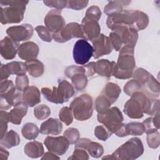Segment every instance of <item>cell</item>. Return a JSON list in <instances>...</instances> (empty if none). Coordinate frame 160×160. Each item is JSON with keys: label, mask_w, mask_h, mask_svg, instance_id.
Here are the masks:
<instances>
[{"label": "cell", "mask_w": 160, "mask_h": 160, "mask_svg": "<svg viewBox=\"0 0 160 160\" xmlns=\"http://www.w3.org/2000/svg\"><path fill=\"white\" fill-rule=\"evenodd\" d=\"M18 42H15L9 36L4 37L0 43L2 57L7 60L14 59L18 53Z\"/></svg>", "instance_id": "cell-19"}, {"label": "cell", "mask_w": 160, "mask_h": 160, "mask_svg": "<svg viewBox=\"0 0 160 160\" xmlns=\"http://www.w3.org/2000/svg\"><path fill=\"white\" fill-rule=\"evenodd\" d=\"M143 152L144 147L141 140L138 138H132L120 146L111 154L103 157L102 159H135Z\"/></svg>", "instance_id": "cell-5"}, {"label": "cell", "mask_w": 160, "mask_h": 160, "mask_svg": "<svg viewBox=\"0 0 160 160\" xmlns=\"http://www.w3.org/2000/svg\"><path fill=\"white\" fill-rule=\"evenodd\" d=\"M51 109L46 104H39L34 109V115L38 120H44L51 114Z\"/></svg>", "instance_id": "cell-38"}, {"label": "cell", "mask_w": 160, "mask_h": 160, "mask_svg": "<svg viewBox=\"0 0 160 160\" xmlns=\"http://www.w3.org/2000/svg\"><path fill=\"white\" fill-rule=\"evenodd\" d=\"M117 32L120 36L123 46H129L134 48L138 39V31L131 28L122 27L113 30Z\"/></svg>", "instance_id": "cell-20"}, {"label": "cell", "mask_w": 160, "mask_h": 160, "mask_svg": "<svg viewBox=\"0 0 160 160\" xmlns=\"http://www.w3.org/2000/svg\"><path fill=\"white\" fill-rule=\"evenodd\" d=\"M28 109V106L23 101L14 106V108L9 112V122L15 125L20 124L22 118L26 115Z\"/></svg>", "instance_id": "cell-23"}, {"label": "cell", "mask_w": 160, "mask_h": 160, "mask_svg": "<svg viewBox=\"0 0 160 160\" xmlns=\"http://www.w3.org/2000/svg\"><path fill=\"white\" fill-rule=\"evenodd\" d=\"M43 3L48 7L49 8H56V9H63L66 7L67 1L65 0H46L43 1Z\"/></svg>", "instance_id": "cell-53"}, {"label": "cell", "mask_w": 160, "mask_h": 160, "mask_svg": "<svg viewBox=\"0 0 160 160\" xmlns=\"http://www.w3.org/2000/svg\"><path fill=\"white\" fill-rule=\"evenodd\" d=\"M60 159V157L58 155L50 151L45 152L42 155V157L41 158V159H50V160L51 159L56 160V159Z\"/></svg>", "instance_id": "cell-55"}, {"label": "cell", "mask_w": 160, "mask_h": 160, "mask_svg": "<svg viewBox=\"0 0 160 160\" xmlns=\"http://www.w3.org/2000/svg\"><path fill=\"white\" fill-rule=\"evenodd\" d=\"M70 144H75L79 139L80 133L78 129L74 128H68L63 134Z\"/></svg>", "instance_id": "cell-44"}, {"label": "cell", "mask_w": 160, "mask_h": 160, "mask_svg": "<svg viewBox=\"0 0 160 160\" xmlns=\"http://www.w3.org/2000/svg\"><path fill=\"white\" fill-rule=\"evenodd\" d=\"M44 22L46 28L52 34L60 31L66 26L65 20L61 16V10L59 9L49 11L44 18Z\"/></svg>", "instance_id": "cell-13"}, {"label": "cell", "mask_w": 160, "mask_h": 160, "mask_svg": "<svg viewBox=\"0 0 160 160\" xmlns=\"http://www.w3.org/2000/svg\"><path fill=\"white\" fill-rule=\"evenodd\" d=\"M21 142V139L19 134L11 129L1 139V146L4 147L5 148L10 149L12 147L17 146Z\"/></svg>", "instance_id": "cell-28"}, {"label": "cell", "mask_w": 160, "mask_h": 160, "mask_svg": "<svg viewBox=\"0 0 160 160\" xmlns=\"http://www.w3.org/2000/svg\"><path fill=\"white\" fill-rule=\"evenodd\" d=\"M89 3L88 1H76V0H70L67 1L66 8H70L74 10H81L86 8Z\"/></svg>", "instance_id": "cell-51"}, {"label": "cell", "mask_w": 160, "mask_h": 160, "mask_svg": "<svg viewBox=\"0 0 160 160\" xmlns=\"http://www.w3.org/2000/svg\"><path fill=\"white\" fill-rule=\"evenodd\" d=\"M64 74L66 77L71 79L74 75L78 73H84L86 74V70L84 66L72 65L66 67L64 70Z\"/></svg>", "instance_id": "cell-48"}, {"label": "cell", "mask_w": 160, "mask_h": 160, "mask_svg": "<svg viewBox=\"0 0 160 160\" xmlns=\"http://www.w3.org/2000/svg\"><path fill=\"white\" fill-rule=\"evenodd\" d=\"M27 67L25 62L20 61H12L6 64H1L0 67L1 81L7 79L11 75L26 74Z\"/></svg>", "instance_id": "cell-15"}, {"label": "cell", "mask_w": 160, "mask_h": 160, "mask_svg": "<svg viewBox=\"0 0 160 160\" xmlns=\"http://www.w3.org/2000/svg\"><path fill=\"white\" fill-rule=\"evenodd\" d=\"M40 131L36 124L33 122H27L23 125L21 129L22 136L28 140L35 139L39 133Z\"/></svg>", "instance_id": "cell-31"}, {"label": "cell", "mask_w": 160, "mask_h": 160, "mask_svg": "<svg viewBox=\"0 0 160 160\" xmlns=\"http://www.w3.org/2000/svg\"><path fill=\"white\" fill-rule=\"evenodd\" d=\"M146 91V94L150 98H158L159 95V82L155 79V78L151 74L149 80L142 86V89Z\"/></svg>", "instance_id": "cell-29"}, {"label": "cell", "mask_w": 160, "mask_h": 160, "mask_svg": "<svg viewBox=\"0 0 160 160\" xmlns=\"http://www.w3.org/2000/svg\"><path fill=\"white\" fill-rule=\"evenodd\" d=\"M86 150L88 154L92 158H99L104 153V148L101 144L91 140L87 146Z\"/></svg>", "instance_id": "cell-34"}, {"label": "cell", "mask_w": 160, "mask_h": 160, "mask_svg": "<svg viewBox=\"0 0 160 160\" xmlns=\"http://www.w3.org/2000/svg\"><path fill=\"white\" fill-rule=\"evenodd\" d=\"M44 144L49 151L58 156L65 154L69 146V142L64 136L57 137L48 136L44 141Z\"/></svg>", "instance_id": "cell-12"}, {"label": "cell", "mask_w": 160, "mask_h": 160, "mask_svg": "<svg viewBox=\"0 0 160 160\" xmlns=\"http://www.w3.org/2000/svg\"><path fill=\"white\" fill-rule=\"evenodd\" d=\"M29 78L26 74L17 76L16 78V88L20 91H23L29 86Z\"/></svg>", "instance_id": "cell-52"}, {"label": "cell", "mask_w": 160, "mask_h": 160, "mask_svg": "<svg viewBox=\"0 0 160 160\" xmlns=\"http://www.w3.org/2000/svg\"><path fill=\"white\" fill-rule=\"evenodd\" d=\"M9 153L4 147L1 146L0 148V160H6L9 157Z\"/></svg>", "instance_id": "cell-56"}, {"label": "cell", "mask_w": 160, "mask_h": 160, "mask_svg": "<svg viewBox=\"0 0 160 160\" xmlns=\"http://www.w3.org/2000/svg\"><path fill=\"white\" fill-rule=\"evenodd\" d=\"M142 124L145 129L146 134L152 133L158 131L159 129V112L152 117L146 119Z\"/></svg>", "instance_id": "cell-32"}, {"label": "cell", "mask_w": 160, "mask_h": 160, "mask_svg": "<svg viewBox=\"0 0 160 160\" xmlns=\"http://www.w3.org/2000/svg\"><path fill=\"white\" fill-rule=\"evenodd\" d=\"M74 38L84 39L81 26L77 22L68 23L60 31L52 34V39L59 43L66 42Z\"/></svg>", "instance_id": "cell-9"}, {"label": "cell", "mask_w": 160, "mask_h": 160, "mask_svg": "<svg viewBox=\"0 0 160 160\" xmlns=\"http://www.w3.org/2000/svg\"><path fill=\"white\" fill-rule=\"evenodd\" d=\"M131 3V1H112L108 2L104 8V13L108 16L118 13L122 10L124 8L128 6Z\"/></svg>", "instance_id": "cell-27"}, {"label": "cell", "mask_w": 160, "mask_h": 160, "mask_svg": "<svg viewBox=\"0 0 160 160\" xmlns=\"http://www.w3.org/2000/svg\"><path fill=\"white\" fill-rule=\"evenodd\" d=\"M24 152L25 154L31 158H38L44 154V147L41 142L33 141L28 142L24 148Z\"/></svg>", "instance_id": "cell-24"}, {"label": "cell", "mask_w": 160, "mask_h": 160, "mask_svg": "<svg viewBox=\"0 0 160 160\" xmlns=\"http://www.w3.org/2000/svg\"><path fill=\"white\" fill-rule=\"evenodd\" d=\"M149 22V17L146 13L139 10L124 9L108 16L106 24L112 31L119 28L126 27L138 31L146 29Z\"/></svg>", "instance_id": "cell-1"}, {"label": "cell", "mask_w": 160, "mask_h": 160, "mask_svg": "<svg viewBox=\"0 0 160 160\" xmlns=\"http://www.w3.org/2000/svg\"><path fill=\"white\" fill-rule=\"evenodd\" d=\"M95 70L100 76L109 78L112 76V61L104 59L98 60L95 64Z\"/></svg>", "instance_id": "cell-26"}, {"label": "cell", "mask_w": 160, "mask_h": 160, "mask_svg": "<svg viewBox=\"0 0 160 160\" xmlns=\"http://www.w3.org/2000/svg\"><path fill=\"white\" fill-rule=\"evenodd\" d=\"M95 109L98 113L104 112L107 111L112 104L109 99L102 95L98 96L94 102Z\"/></svg>", "instance_id": "cell-37"}, {"label": "cell", "mask_w": 160, "mask_h": 160, "mask_svg": "<svg viewBox=\"0 0 160 160\" xmlns=\"http://www.w3.org/2000/svg\"><path fill=\"white\" fill-rule=\"evenodd\" d=\"M121 92V88L117 84L109 82L106 84L101 94L105 96L112 104L119 98Z\"/></svg>", "instance_id": "cell-25"}, {"label": "cell", "mask_w": 160, "mask_h": 160, "mask_svg": "<svg viewBox=\"0 0 160 160\" xmlns=\"http://www.w3.org/2000/svg\"><path fill=\"white\" fill-rule=\"evenodd\" d=\"M22 101L29 107H34L41 102L39 89L34 86H28L22 92Z\"/></svg>", "instance_id": "cell-22"}, {"label": "cell", "mask_w": 160, "mask_h": 160, "mask_svg": "<svg viewBox=\"0 0 160 160\" xmlns=\"http://www.w3.org/2000/svg\"><path fill=\"white\" fill-rule=\"evenodd\" d=\"M124 92L128 95L131 96L134 93L142 90L141 84L134 79L128 81L124 86Z\"/></svg>", "instance_id": "cell-39"}, {"label": "cell", "mask_w": 160, "mask_h": 160, "mask_svg": "<svg viewBox=\"0 0 160 160\" xmlns=\"http://www.w3.org/2000/svg\"><path fill=\"white\" fill-rule=\"evenodd\" d=\"M81 28L84 34V39L92 41L101 34V28L98 21L84 17L81 24Z\"/></svg>", "instance_id": "cell-17"}, {"label": "cell", "mask_w": 160, "mask_h": 160, "mask_svg": "<svg viewBox=\"0 0 160 160\" xmlns=\"http://www.w3.org/2000/svg\"><path fill=\"white\" fill-rule=\"evenodd\" d=\"M91 42L94 49L93 57L94 59H98L104 55L109 54L113 49L109 38L103 34H101Z\"/></svg>", "instance_id": "cell-16"}, {"label": "cell", "mask_w": 160, "mask_h": 160, "mask_svg": "<svg viewBox=\"0 0 160 160\" xmlns=\"http://www.w3.org/2000/svg\"><path fill=\"white\" fill-rule=\"evenodd\" d=\"M74 90L73 86L69 82L65 79H59L58 86L43 87L41 92L48 101L55 104H62L68 102L73 96Z\"/></svg>", "instance_id": "cell-4"}, {"label": "cell", "mask_w": 160, "mask_h": 160, "mask_svg": "<svg viewBox=\"0 0 160 160\" xmlns=\"http://www.w3.org/2000/svg\"><path fill=\"white\" fill-rule=\"evenodd\" d=\"M95 64L96 62H91L87 64L83 65L86 70V76L87 77H91L96 73Z\"/></svg>", "instance_id": "cell-54"}, {"label": "cell", "mask_w": 160, "mask_h": 160, "mask_svg": "<svg viewBox=\"0 0 160 160\" xmlns=\"http://www.w3.org/2000/svg\"><path fill=\"white\" fill-rule=\"evenodd\" d=\"M29 74L34 78H38L42 75L44 71V64L39 60L35 59L25 62Z\"/></svg>", "instance_id": "cell-30"}, {"label": "cell", "mask_w": 160, "mask_h": 160, "mask_svg": "<svg viewBox=\"0 0 160 160\" xmlns=\"http://www.w3.org/2000/svg\"><path fill=\"white\" fill-rule=\"evenodd\" d=\"M97 119L109 131L116 134L123 124L124 118L119 109L114 106L109 108L104 112L98 113Z\"/></svg>", "instance_id": "cell-7"}, {"label": "cell", "mask_w": 160, "mask_h": 160, "mask_svg": "<svg viewBox=\"0 0 160 160\" xmlns=\"http://www.w3.org/2000/svg\"><path fill=\"white\" fill-rule=\"evenodd\" d=\"M29 3L28 1L8 0L1 1L0 21L1 24L19 23L24 18L26 6Z\"/></svg>", "instance_id": "cell-2"}, {"label": "cell", "mask_w": 160, "mask_h": 160, "mask_svg": "<svg viewBox=\"0 0 160 160\" xmlns=\"http://www.w3.org/2000/svg\"><path fill=\"white\" fill-rule=\"evenodd\" d=\"M134 48L129 46H124L120 49L117 67L123 71H134L136 66Z\"/></svg>", "instance_id": "cell-10"}, {"label": "cell", "mask_w": 160, "mask_h": 160, "mask_svg": "<svg viewBox=\"0 0 160 160\" xmlns=\"http://www.w3.org/2000/svg\"><path fill=\"white\" fill-rule=\"evenodd\" d=\"M71 79L74 89L78 91L84 90L88 85V77L84 73L76 74Z\"/></svg>", "instance_id": "cell-33"}, {"label": "cell", "mask_w": 160, "mask_h": 160, "mask_svg": "<svg viewBox=\"0 0 160 160\" xmlns=\"http://www.w3.org/2000/svg\"><path fill=\"white\" fill-rule=\"evenodd\" d=\"M35 30L37 32L38 36L45 42H50L52 39V34L51 32L44 26H38L35 28Z\"/></svg>", "instance_id": "cell-45"}, {"label": "cell", "mask_w": 160, "mask_h": 160, "mask_svg": "<svg viewBox=\"0 0 160 160\" xmlns=\"http://www.w3.org/2000/svg\"><path fill=\"white\" fill-rule=\"evenodd\" d=\"M39 48L38 45L32 41H26L19 46L18 54L19 57L26 61L37 58Z\"/></svg>", "instance_id": "cell-18"}, {"label": "cell", "mask_w": 160, "mask_h": 160, "mask_svg": "<svg viewBox=\"0 0 160 160\" xmlns=\"http://www.w3.org/2000/svg\"><path fill=\"white\" fill-rule=\"evenodd\" d=\"M146 140L148 146L152 149H156L159 146L160 136L158 131L152 133L147 134Z\"/></svg>", "instance_id": "cell-47"}, {"label": "cell", "mask_w": 160, "mask_h": 160, "mask_svg": "<svg viewBox=\"0 0 160 160\" xmlns=\"http://www.w3.org/2000/svg\"><path fill=\"white\" fill-rule=\"evenodd\" d=\"M0 95L1 110H8L11 107H14L22 101V94L15 86L9 91L0 94Z\"/></svg>", "instance_id": "cell-14"}, {"label": "cell", "mask_w": 160, "mask_h": 160, "mask_svg": "<svg viewBox=\"0 0 160 160\" xmlns=\"http://www.w3.org/2000/svg\"><path fill=\"white\" fill-rule=\"evenodd\" d=\"M59 119L66 126L70 125L73 121L72 112L69 107H62L59 112Z\"/></svg>", "instance_id": "cell-40"}, {"label": "cell", "mask_w": 160, "mask_h": 160, "mask_svg": "<svg viewBox=\"0 0 160 160\" xmlns=\"http://www.w3.org/2000/svg\"><path fill=\"white\" fill-rule=\"evenodd\" d=\"M128 135L141 136L145 132V129L142 122H131L126 124Z\"/></svg>", "instance_id": "cell-35"}, {"label": "cell", "mask_w": 160, "mask_h": 160, "mask_svg": "<svg viewBox=\"0 0 160 160\" xmlns=\"http://www.w3.org/2000/svg\"><path fill=\"white\" fill-rule=\"evenodd\" d=\"M112 132L109 131L104 125H99L95 128L94 129V136L99 140L105 141L109 139L111 135Z\"/></svg>", "instance_id": "cell-43"}, {"label": "cell", "mask_w": 160, "mask_h": 160, "mask_svg": "<svg viewBox=\"0 0 160 160\" xmlns=\"http://www.w3.org/2000/svg\"><path fill=\"white\" fill-rule=\"evenodd\" d=\"M152 98L141 91H138L131 96L124 106V112L131 119H141L144 114L148 113Z\"/></svg>", "instance_id": "cell-3"}, {"label": "cell", "mask_w": 160, "mask_h": 160, "mask_svg": "<svg viewBox=\"0 0 160 160\" xmlns=\"http://www.w3.org/2000/svg\"><path fill=\"white\" fill-rule=\"evenodd\" d=\"M108 38L111 41L112 48L116 51H120L123 46V44L119 34L114 31H112V32L109 33V36Z\"/></svg>", "instance_id": "cell-46"}, {"label": "cell", "mask_w": 160, "mask_h": 160, "mask_svg": "<svg viewBox=\"0 0 160 160\" xmlns=\"http://www.w3.org/2000/svg\"><path fill=\"white\" fill-rule=\"evenodd\" d=\"M69 108L76 120L79 121H86L91 118L92 115V98L88 94H82L73 99Z\"/></svg>", "instance_id": "cell-6"}, {"label": "cell", "mask_w": 160, "mask_h": 160, "mask_svg": "<svg viewBox=\"0 0 160 160\" xmlns=\"http://www.w3.org/2000/svg\"><path fill=\"white\" fill-rule=\"evenodd\" d=\"M9 122V112L4 110H1L0 112V137L1 139L7 132L8 123Z\"/></svg>", "instance_id": "cell-41"}, {"label": "cell", "mask_w": 160, "mask_h": 160, "mask_svg": "<svg viewBox=\"0 0 160 160\" xmlns=\"http://www.w3.org/2000/svg\"><path fill=\"white\" fill-rule=\"evenodd\" d=\"M33 27L29 24L11 26L6 30L8 36L16 42L30 39L33 35Z\"/></svg>", "instance_id": "cell-11"}, {"label": "cell", "mask_w": 160, "mask_h": 160, "mask_svg": "<svg viewBox=\"0 0 160 160\" xmlns=\"http://www.w3.org/2000/svg\"><path fill=\"white\" fill-rule=\"evenodd\" d=\"M134 71H126L119 69L116 65V62L112 61V75L119 79H127L132 77Z\"/></svg>", "instance_id": "cell-42"}, {"label": "cell", "mask_w": 160, "mask_h": 160, "mask_svg": "<svg viewBox=\"0 0 160 160\" xmlns=\"http://www.w3.org/2000/svg\"><path fill=\"white\" fill-rule=\"evenodd\" d=\"M85 17L98 21L101 17V9L97 6H92L86 11Z\"/></svg>", "instance_id": "cell-50"}, {"label": "cell", "mask_w": 160, "mask_h": 160, "mask_svg": "<svg viewBox=\"0 0 160 160\" xmlns=\"http://www.w3.org/2000/svg\"><path fill=\"white\" fill-rule=\"evenodd\" d=\"M89 159V154L86 149L82 148H74L72 154L68 158V159L87 160Z\"/></svg>", "instance_id": "cell-49"}, {"label": "cell", "mask_w": 160, "mask_h": 160, "mask_svg": "<svg viewBox=\"0 0 160 160\" xmlns=\"http://www.w3.org/2000/svg\"><path fill=\"white\" fill-rule=\"evenodd\" d=\"M151 76V74L149 73L147 70L142 68H137L132 74L133 78L138 81L142 86L146 83Z\"/></svg>", "instance_id": "cell-36"}, {"label": "cell", "mask_w": 160, "mask_h": 160, "mask_svg": "<svg viewBox=\"0 0 160 160\" xmlns=\"http://www.w3.org/2000/svg\"><path fill=\"white\" fill-rule=\"evenodd\" d=\"M93 47L88 41L81 39L75 42L73 47L72 56L77 64H86L93 56Z\"/></svg>", "instance_id": "cell-8"}, {"label": "cell", "mask_w": 160, "mask_h": 160, "mask_svg": "<svg viewBox=\"0 0 160 160\" xmlns=\"http://www.w3.org/2000/svg\"><path fill=\"white\" fill-rule=\"evenodd\" d=\"M62 130V124L56 118H49L43 122L40 126V132L46 135H59Z\"/></svg>", "instance_id": "cell-21"}]
</instances>
